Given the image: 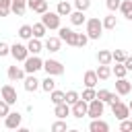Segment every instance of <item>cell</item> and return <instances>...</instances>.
Listing matches in <instances>:
<instances>
[{
	"instance_id": "obj_4",
	"label": "cell",
	"mask_w": 132,
	"mask_h": 132,
	"mask_svg": "<svg viewBox=\"0 0 132 132\" xmlns=\"http://www.w3.org/2000/svg\"><path fill=\"white\" fill-rule=\"evenodd\" d=\"M41 23H43L47 29H60V14L47 10V12L41 14Z\"/></svg>"
},
{
	"instance_id": "obj_14",
	"label": "cell",
	"mask_w": 132,
	"mask_h": 132,
	"mask_svg": "<svg viewBox=\"0 0 132 132\" xmlns=\"http://www.w3.org/2000/svg\"><path fill=\"white\" fill-rule=\"evenodd\" d=\"M72 111H70V105L64 101V103H58V105H54V116L56 118H60V120H66V116H70Z\"/></svg>"
},
{
	"instance_id": "obj_9",
	"label": "cell",
	"mask_w": 132,
	"mask_h": 132,
	"mask_svg": "<svg viewBox=\"0 0 132 132\" xmlns=\"http://www.w3.org/2000/svg\"><path fill=\"white\" fill-rule=\"evenodd\" d=\"M21 120H23V116H21L19 111H10V113L4 118V126H6L8 130H16V128H21Z\"/></svg>"
},
{
	"instance_id": "obj_11",
	"label": "cell",
	"mask_w": 132,
	"mask_h": 132,
	"mask_svg": "<svg viewBox=\"0 0 132 132\" xmlns=\"http://www.w3.org/2000/svg\"><path fill=\"white\" fill-rule=\"evenodd\" d=\"M0 95H2V99H4V101H8L10 105H14V103H16V99H19V97H16V89H14L12 85H4V87L0 89Z\"/></svg>"
},
{
	"instance_id": "obj_28",
	"label": "cell",
	"mask_w": 132,
	"mask_h": 132,
	"mask_svg": "<svg viewBox=\"0 0 132 132\" xmlns=\"http://www.w3.org/2000/svg\"><path fill=\"white\" fill-rule=\"evenodd\" d=\"M41 89H43L45 93H52V91L56 89V80H54V76H52V74H47V78H43V80H41Z\"/></svg>"
},
{
	"instance_id": "obj_2",
	"label": "cell",
	"mask_w": 132,
	"mask_h": 132,
	"mask_svg": "<svg viewBox=\"0 0 132 132\" xmlns=\"http://www.w3.org/2000/svg\"><path fill=\"white\" fill-rule=\"evenodd\" d=\"M23 64H25L23 68H25V72H27V74H35L37 70H41V68H43V60H41L39 56H33V54H31Z\"/></svg>"
},
{
	"instance_id": "obj_39",
	"label": "cell",
	"mask_w": 132,
	"mask_h": 132,
	"mask_svg": "<svg viewBox=\"0 0 132 132\" xmlns=\"http://www.w3.org/2000/svg\"><path fill=\"white\" fill-rule=\"evenodd\" d=\"M120 130L122 132H130L132 130V120H128V118L126 120H120Z\"/></svg>"
},
{
	"instance_id": "obj_34",
	"label": "cell",
	"mask_w": 132,
	"mask_h": 132,
	"mask_svg": "<svg viewBox=\"0 0 132 132\" xmlns=\"http://www.w3.org/2000/svg\"><path fill=\"white\" fill-rule=\"evenodd\" d=\"M10 4H12V0H0V16L10 14Z\"/></svg>"
},
{
	"instance_id": "obj_8",
	"label": "cell",
	"mask_w": 132,
	"mask_h": 132,
	"mask_svg": "<svg viewBox=\"0 0 132 132\" xmlns=\"http://www.w3.org/2000/svg\"><path fill=\"white\" fill-rule=\"evenodd\" d=\"M111 111H113V116H116L118 120H126V118H130V107H128L126 103H122V101L111 103Z\"/></svg>"
},
{
	"instance_id": "obj_20",
	"label": "cell",
	"mask_w": 132,
	"mask_h": 132,
	"mask_svg": "<svg viewBox=\"0 0 132 132\" xmlns=\"http://www.w3.org/2000/svg\"><path fill=\"white\" fill-rule=\"evenodd\" d=\"M25 8H27V0H12L10 4V12H14L16 16L25 14Z\"/></svg>"
},
{
	"instance_id": "obj_33",
	"label": "cell",
	"mask_w": 132,
	"mask_h": 132,
	"mask_svg": "<svg viewBox=\"0 0 132 132\" xmlns=\"http://www.w3.org/2000/svg\"><path fill=\"white\" fill-rule=\"evenodd\" d=\"M66 130H68V124L64 120H60V118H58V122L52 124V132H66Z\"/></svg>"
},
{
	"instance_id": "obj_3",
	"label": "cell",
	"mask_w": 132,
	"mask_h": 132,
	"mask_svg": "<svg viewBox=\"0 0 132 132\" xmlns=\"http://www.w3.org/2000/svg\"><path fill=\"white\" fill-rule=\"evenodd\" d=\"M103 109H105V103H103L99 97H95L93 101H89V111H87V116H89L91 120L101 118V116H103Z\"/></svg>"
},
{
	"instance_id": "obj_27",
	"label": "cell",
	"mask_w": 132,
	"mask_h": 132,
	"mask_svg": "<svg viewBox=\"0 0 132 132\" xmlns=\"http://www.w3.org/2000/svg\"><path fill=\"white\" fill-rule=\"evenodd\" d=\"M128 72V68L124 66V62H116V66L111 68V74H116V78H124Z\"/></svg>"
},
{
	"instance_id": "obj_7",
	"label": "cell",
	"mask_w": 132,
	"mask_h": 132,
	"mask_svg": "<svg viewBox=\"0 0 132 132\" xmlns=\"http://www.w3.org/2000/svg\"><path fill=\"white\" fill-rule=\"evenodd\" d=\"M70 111H72V116L74 118H85L87 116V111H89V101H85V99H78L74 105H70Z\"/></svg>"
},
{
	"instance_id": "obj_30",
	"label": "cell",
	"mask_w": 132,
	"mask_h": 132,
	"mask_svg": "<svg viewBox=\"0 0 132 132\" xmlns=\"http://www.w3.org/2000/svg\"><path fill=\"white\" fill-rule=\"evenodd\" d=\"M19 37H21V39H27V41H29V39L33 37V27H31V25H23V27L19 29Z\"/></svg>"
},
{
	"instance_id": "obj_44",
	"label": "cell",
	"mask_w": 132,
	"mask_h": 132,
	"mask_svg": "<svg viewBox=\"0 0 132 132\" xmlns=\"http://www.w3.org/2000/svg\"><path fill=\"white\" fill-rule=\"evenodd\" d=\"M128 107H130V113H132V101H130V103H128Z\"/></svg>"
},
{
	"instance_id": "obj_29",
	"label": "cell",
	"mask_w": 132,
	"mask_h": 132,
	"mask_svg": "<svg viewBox=\"0 0 132 132\" xmlns=\"http://www.w3.org/2000/svg\"><path fill=\"white\" fill-rule=\"evenodd\" d=\"M31 27H33V37H39V39H41V37L47 33V27H45L41 21H39V23H35V25H31Z\"/></svg>"
},
{
	"instance_id": "obj_35",
	"label": "cell",
	"mask_w": 132,
	"mask_h": 132,
	"mask_svg": "<svg viewBox=\"0 0 132 132\" xmlns=\"http://www.w3.org/2000/svg\"><path fill=\"white\" fill-rule=\"evenodd\" d=\"M78 99H80V95H78L76 91H66V103H68V105H74Z\"/></svg>"
},
{
	"instance_id": "obj_10",
	"label": "cell",
	"mask_w": 132,
	"mask_h": 132,
	"mask_svg": "<svg viewBox=\"0 0 132 132\" xmlns=\"http://www.w3.org/2000/svg\"><path fill=\"white\" fill-rule=\"evenodd\" d=\"M60 31V39L62 41H66V45H76V31H72V29H68V27H60L58 29Z\"/></svg>"
},
{
	"instance_id": "obj_24",
	"label": "cell",
	"mask_w": 132,
	"mask_h": 132,
	"mask_svg": "<svg viewBox=\"0 0 132 132\" xmlns=\"http://www.w3.org/2000/svg\"><path fill=\"white\" fill-rule=\"evenodd\" d=\"M50 101H52L54 105H58V103H64V101H66V93H64V91H58V89H54V91L50 93Z\"/></svg>"
},
{
	"instance_id": "obj_23",
	"label": "cell",
	"mask_w": 132,
	"mask_h": 132,
	"mask_svg": "<svg viewBox=\"0 0 132 132\" xmlns=\"http://www.w3.org/2000/svg\"><path fill=\"white\" fill-rule=\"evenodd\" d=\"M120 12H122V16H126L128 21H132V0H122Z\"/></svg>"
},
{
	"instance_id": "obj_25",
	"label": "cell",
	"mask_w": 132,
	"mask_h": 132,
	"mask_svg": "<svg viewBox=\"0 0 132 132\" xmlns=\"http://www.w3.org/2000/svg\"><path fill=\"white\" fill-rule=\"evenodd\" d=\"M97 62H99V64H111V62H113L111 52H107V50H99V54H97Z\"/></svg>"
},
{
	"instance_id": "obj_41",
	"label": "cell",
	"mask_w": 132,
	"mask_h": 132,
	"mask_svg": "<svg viewBox=\"0 0 132 132\" xmlns=\"http://www.w3.org/2000/svg\"><path fill=\"white\" fill-rule=\"evenodd\" d=\"M105 4H107V8L113 12V10H118L120 8V4H122V0H105Z\"/></svg>"
},
{
	"instance_id": "obj_6",
	"label": "cell",
	"mask_w": 132,
	"mask_h": 132,
	"mask_svg": "<svg viewBox=\"0 0 132 132\" xmlns=\"http://www.w3.org/2000/svg\"><path fill=\"white\" fill-rule=\"evenodd\" d=\"M43 70H45L47 74H52V76L64 74V66H62V62H58V60H45V62H43Z\"/></svg>"
},
{
	"instance_id": "obj_5",
	"label": "cell",
	"mask_w": 132,
	"mask_h": 132,
	"mask_svg": "<svg viewBox=\"0 0 132 132\" xmlns=\"http://www.w3.org/2000/svg\"><path fill=\"white\" fill-rule=\"evenodd\" d=\"M10 56H12L16 62H25V60L29 58V50H27V45H23V43H14V45H10Z\"/></svg>"
},
{
	"instance_id": "obj_21",
	"label": "cell",
	"mask_w": 132,
	"mask_h": 132,
	"mask_svg": "<svg viewBox=\"0 0 132 132\" xmlns=\"http://www.w3.org/2000/svg\"><path fill=\"white\" fill-rule=\"evenodd\" d=\"M70 23H72L74 27H78V25H82V23H87V16H85V10H74V12H70Z\"/></svg>"
},
{
	"instance_id": "obj_15",
	"label": "cell",
	"mask_w": 132,
	"mask_h": 132,
	"mask_svg": "<svg viewBox=\"0 0 132 132\" xmlns=\"http://www.w3.org/2000/svg\"><path fill=\"white\" fill-rule=\"evenodd\" d=\"M89 130H91V132H107V130H109V124L103 122L101 118H95V120H91Z\"/></svg>"
},
{
	"instance_id": "obj_32",
	"label": "cell",
	"mask_w": 132,
	"mask_h": 132,
	"mask_svg": "<svg viewBox=\"0 0 132 132\" xmlns=\"http://www.w3.org/2000/svg\"><path fill=\"white\" fill-rule=\"evenodd\" d=\"M118 21H116V14H107L103 16V29H116Z\"/></svg>"
},
{
	"instance_id": "obj_40",
	"label": "cell",
	"mask_w": 132,
	"mask_h": 132,
	"mask_svg": "<svg viewBox=\"0 0 132 132\" xmlns=\"http://www.w3.org/2000/svg\"><path fill=\"white\" fill-rule=\"evenodd\" d=\"M74 6H76V10H87L91 6V0H74Z\"/></svg>"
},
{
	"instance_id": "obj_17",
	"label": "cell",
	"mask_w": 132,
	"mask_h": 132,
	"mask_svg": "<svg viewBox=\"0 0 132 132\" xmlns=\"http://www.w3.org/2000/svg\"><path fill=\"white\" fill-rule=\"evenodd\" d=\"M27 50H29V54H33V56H39V52L43 50V43L39 41V37H31L29 43H27Z\"/></svg>"
},
{
	"instance_id": "obj_22",
	"label": "cell",
	"mask_w": 132,
	"mask_h": 132,
	"mask_svg": "<svg viewBox=\"0 0 132 132\" xmlns=\"http://www.w3.org/2000/svg\"><path fill=\"white\" fill-rule=\"evenodd\" d=\"M56 12H58L60 16H70V12H72V4H70L68 0H62V2L58 4Z\"/></svg>"
},
{
	"instance_id": "obj_13",
	"label": "cell",
	"mask_w": 132,
	"mask_h": 132,
	"mask_svg": "<svg viewBox=\"0 0 132 132\" xmlns=\"http://www.w3.org/2000/svg\"><path fill=\"white\" fill-rule=\"evenodd\" d=\"M23 82H25V91H29V93H33V91H37V89L41 87V80H37V78H35V74L25 76V78H23Z\"/></svg>"
},
{
	"instance_id": "obj_31",
	"label": "cell",
	"mask_w": 132,
	"mask_h": 132,
	"mask_svg": "<svg viewBox=\"0 0 132 132\" xmlns=\"http://www.w3.org/2000/svg\"><path fill=\"white\" fill-rule=\"evenodd\" d=\"M95 97H97V91H95V87H85V91H82L80 99H85V101H93Z\"/></svg>"
},
{
	"instance_id": "obj_26",
	"label": "cell",
	"mask_w": 132,
	"mask_h": 132,
	"mask_svg": "<svg viewBox=\"0 0 132 132\" xmlns=\"http://www.w3.org/2000/svg\"><path fill=\"white\" fill-rule=\"evenodd\" d=\"M95 72H97V76H99L101 80H107V78L111 76V68H109V64H99V68H97Z\"/></svg>"
},
{
	"instance_id": "obj_36",
	"label": "cell",
	"mask_w": 132,
	"mask_h": 132,
	"mask_svg": "<svg viewBox=\"0 0 132 132\" xmlns=\"http://www.w3.org/2000/svg\"><path fill=\"white\" fill-rule=\"evenodd\" d=\"M89 43V35L87 33H76V47H85Z\"/></svg>"
},
{
	"instance_id": "obj_19",
	"label": "cell",
	"mask_w": 132,
	"mask_h": 132,
	"mask_svg": "<svg viewBox=\"0 0 132 132\" xmlns=\"http://www.w3.org/2000/svg\"><path fill=\"white\" fill-rule=\"evenodd\" d=\"M82 82H85V87H95V85L99 82L97 72H95V70H87V72H85V76H82Z\"/></svg>"
},
{
	"instance_id": "obj_12",
	"label": "cell",
	"mask_w": 132,
	"mask_h": 132,
	"mask_svg": "<svg viewBox=\"0 0 132 132\" xmlns=\"http://www.w3.org/2000/svg\"><path fill=\"white\" fill-rule=\"evenodd\" d=\"M130 91H132V82L126 80V76L116 80V93H118V95H128Z\"/></svg>"
},
{
	"instance_id": "obj_43",
	"label": "cell",
	"mask_w": 132,
	"mask_h": 132,
	"mask_svg": "<svg viewBox=\"0 0 132 132\" xmlns=\"http://www.w3.org/2000/svg\"><path fill=\"white\" fill-rule=\"evenodd\" d=\"M124 66H126L128 70H132V56H128V58L124 60Z\"/></svg>"
},
{
	"instance_id": "obj_42",
	"label": "cell",
	"mask_w": 132,
	"mask_h": 132,
	"mask_svg": "<svg viewBox=\"0 0 132 132\" xmlns=\"http://www.w3.org/2000/svg\"><path fill=\"white\" fill-rule=\"evenodd\" d=\"M8 54H10V45L4 43V41H0V58L2 56H8Z\"/></svg>"
},
{
	"instance_id": "obj_38",
	"label": "cell",
	"mask_w": 132,
	"mask_h": 132,
	"mask_svg": "<svg viewBox=\"0 0 132 132\" xmlns=\"http://www.w3.org/2000/svg\"><path fill=\"white\" fill-rule=\"evenodd\" d=\"M10 113V103L8 101H4V99H0V116L2 118H6Z\"/></svg>"
},
{
	"instance_id": "obj_18",
	"label": "cell",
	"mask_w": 132,
	"mask_h": 132,
	"mask_svg": "<svg viewBox=\"0 0 132 132\" xmlns=\"http://www.w3.org/2000/svg\"><path fill=\"white\" fill-rule=\"evenodd\" d=\"M6 74H8V78H10V80H23L27 72H25V68H19V66H8V72H6Z\"/></svg>"
},
{
	"instance_id": "obj_37",
	"label": "cell",
	"mask_w": 132,
	"mask_h": 132,
	"mask_svg": "<svg viewBox=\"0 0 132 132\" xmlns=\"http://www.w3.org/2000/svg\"><path fill=\"white\" fill-rule=\"evenodd\" d=\"M111 56H113V62H124L128 58V54L124 50H116V52H111Z\"/></svg>"
},
{
	"instance_id": "obj_16",
	"label": "cell",
	"mask_w": 132,
	"mask_h": 132,
	"mask_svg": "<svg viewBox=\"0 0 132 132\" xmlns=\"http://www.w3.org/2000/svg\"><path fill=\"white\" fill-rule=\"evenodd\" d=\"M60 45H62V39L60 37H47L45 39V43H43V47L47 50V52H60Z\"/></svg>"
},
{
	"instance_id": "obj_1",
	"label": "cell",
	"mask_w": 132,
	"mask_h": 132,
	"mask_svg": "<svg viewBox=\"0 0 132 132\" xmlns=\"http://www.w3.org/2000/svg\"><path fill=\"white\" fill-rule=\"evenodd\" d=\"M85 25H87V35H89V39H99V37H101V31H103V21H101V19L93 16V19H89Z\"/></svg>"
}]
</instances>
